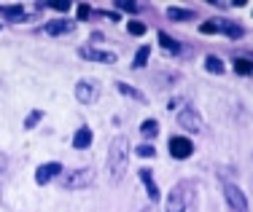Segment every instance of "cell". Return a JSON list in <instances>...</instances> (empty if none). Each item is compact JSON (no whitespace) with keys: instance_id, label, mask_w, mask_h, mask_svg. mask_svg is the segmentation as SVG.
I'll list each match as a JSON object with an SVG mask.
<instances>
[{"instance_id":"cell-1","label":"cell","mask_w":253,"mask_h":212,"mask_svg":"<svg viewBox=\"0 0 253 212\" xmlns=\"http://www.w3.org/2000/svg\"><path fill=\"white\" fill-rule=\"evenodd\" d=\"M129 140L126 137H113L108 145V177L111 183H122L126 175V164H129Z\"/></svg>"},{"instance_id":"cell-2","label":"cell","mask_w":253,"mask_h":212,"mask_svg":"<svg viewBox=\"0 0 253 212\" xmlns=\"http://www.w3.org/2000/svg\"><path fill=\"white\" fill-rule=\"evenodd\" d=\"M97 180V169L94 167H81V169H73L62 177V188H70V191H81V188H89V185Z\"/></svg>"},{"instance_id":"cell-3","label":"cell","mask_w":253,"mask_h":212,"mask_svg":"<svg viewBox=\"0 0 253 212\" xmlns=\"http://www.w3.org/2000/svg\"><path fill=\"white\" fill-rule=\"evenodd\" d=\"M191 202V183H178L175 188L170 191V196H167V212H186Z\"/></svg>"},{"instance_id":"cell-4","label":"cell","mask_w":253,"mask_h":212,"mask_svg":"<svg viewBox=\"0 0 253 212\" xmlns=\"http://www.w3.org/2000/svg\"><path fill=\"white\" fill-rule=\"evenodd\" d=\"M224 196H226V204L232 212H248V196L243 193V188H237L234 183H226Z\"/></svg>"},{"instance_id":"cell-5","label":"cell","mask_w":253,"mask_h":212,"mask_svg":"<svg viewBox=\"0 0 253 212\" xmlns=\"http://www.w3.org/2000/svg\"><path fill=\"white\" fill-rule=\"evenodd\" d=\"M76 100L84 102V105H94L100 100V83L97 81H78L76 83Z\"/></svg>"},{"instance_id":"cell-6","label":"cell","mask_w":253,"mask_h":212,"mask_svg":"<svg viewBox=\"0 0 253 212\" xmlns=\"http://www.w3.org/2000/svg\"><path fill=\"white\" fill-rule=\"evenodd\" d=\"M78 54H81L84 59H92V62H102V65H116V54L113 51H102V48H97V46H81L78 48Z\"/></svg>"},{"instance_id":"cell-7","label":"cell","mask_w":253,"mask_h":212,"mask_svg":"<svg viewBox=\"0 0 253 212\" xmlns=\"http://www.w3.org/2000/svg\"><path fill=\"white\" fill-rule=\"evenodd\" d=\"M194 153V142L189 137H170V156L172 159H189Z\"/></svg>"},{"instance_id":"cell-8","label":"cell","mask_w":253,"mask_h":212,"mask_svg":"<svg viewBox=\"0 0 253 212\" xmlns=\"http://www.w3.org/2000/svg\"><path fill=\"white\" fill-rule=\"evenodd\" d=\"M178 124L183 126L186 132H200L202 129V118L194 107H183V110L178 113Z\"/></svg>"},{"instance_id":"cell-9","label":"cell","mask_w":253,"mask_h":212,"mask_svg":"<svg viewBox=\"0 0 253 212\" xmlns=\"http://www.w3.org/2000/svg\"><path fill=\"white\" fill-rule=\"evenodd\" d=\"M62 172V164L59 161H49V164H41L38 169H35V183L38 185H46V183H51L57 175Z\"/></svg>"},{"instance_id":"cell-10","label":"cell","mask_w":253,"mask_h":212,"mask_svg":"<svg viewBox=\"0 0 253 212\" xmlns=\"http://www.w3.org/2000/svg\"><path fill=\"white\" fill-rule=\"evenodd\" d=\"M46 35L49 38H57V35H65V33H73L76 30V24L70 22V19H51L49 24H46Z\"/></svg>"},{"instance_id":"cell-11","label":"cell","mask_w":253,"mask_h":212,"mask_svg":"<svg viewBox=\"0 0 253 212\" xmlns=\"http://www.w3.org/2000/svg\"><path fill=\"white\" fill-rule=\"evenodd\" d=\"M137 177L143 180V185H146V193H148V199H151V202H159V188H156V183H154V175H151V169H140V172H137Z\"/></svg>"},{"instance_id":"cell-12","label":"cell","mask_w":253,"mask_h":212,"mask_svg":"<svg viewBox=\"0 0 253 212\" xmlns=\"http://www.w3.org/2000/svg\"><path fill=\"white\" fill-rule=\"evenodd\" d=\"M3 16H5V22H11V24H19V22L27 19L22 5H3Z\"/></svg>"},{"instance_id":"cell-13","label":"cell","mask_w":253,"mask_h":212,"mask_svg":"<svg viewBox=\"0 0 253 212\" xmlns=\"http://www.w3.org/2000/svg\"><path fill=\"white\" fill-rule=\"evenodd\" d=\"M92 129H89V126H81V129H76V135H73V145L78 150H84V148H89V145H92Z\"/></svg>"},{"instance_id":"cell-14","label":"cell","mask_w":253,"mask_h":212,"mask_svg":"<svg viewBox=\"0 0 253 212\" xmlns=\"http://www.w3.org/2000/svg\"><path fill=\"white\" fill-rule=\"evenodd\" d=\"M116 89H119V92H122L124 97H132V100H137V102H140V105H146V94H143L140 92V89H135V86H126V83H116Z\"/></svg>"},{"instance_id":"cell-15","label":"cell","mask_w":253,"mask_h":212,"mask_svg":"<svg viewBox=\"0 0 253 212\" xmlns=\"http://www.w3.org/2000/svg\"><path fill=\"white\" fill-rule=\"evenodd\" d=\"M218 33L229 35V38H243V27L234 22H218Z\"/></svg>"},{"instance_id":"cell-16","label":"cell","mask_w":253,"mask_h":212,"mask_svg":"<svg viewBox=\"0 0 253 212\" xmlns=\"http://www.w3.org/2000/svg\"><path fill=\"white\" fill-rule=\"evenodd\" d=\"M148 54H151V46H140L135 54V59H132V70L135 68H146L148 65Z\"/></svg>"},{"instance_id":"cell-17","label":"cell","mask_w":253,"mask_h":212,"mask_svg":"<svg viewBox=\"0 0 253 212\" xmlns=\"http://www.w3.org/2000/svg\"><path fill=\"white\" fill-rule=\"evenodd\" d=\"M205 70H208V72H213V75H224V62H221V59L218 57H208V59H205Z\"/></svg>"},{"instance_id":"cell-18","label":"cell","mask_w":253,"mask_h":212,"mask_svg":"<svg viewBox=\"0 0 253 212\" xmlns=\"http://www.w3.org/2000/svg\"><path fill=\"white\" fill-rule=\"evenodd\" d=\"M159 46L165 48V51H170V54H178L180 51V43H178V40H172L167 33H159Z\"/></svg>"},{"instance_id":"cell-19","label":"cell","mask_w":253,"mask_h":212,"mask_svg":"<svg viewBox=\"0 0 253 212\" xmlns=\"http://www.w3.org/2000/svg\"><path fill=\"white\" fill-rule=\"evenodd\" d=\"M140 132H143V137H156L159 135V124H156L154 118H146L140 124Z\"/></svg>"},{"instance_id":"cell-20","label":"cell","mask_w":253,"mask_h":212,"mask_svg":"<svg viewBox=\"0 0 253 212\" xmlns=\"http://www.w3.org/2000/svg\"><path fill=\"white\" fill-rule=\"evenodd\" d=\"M167 16H170L172 22H186V19H191L194 14H191V11H183V8H175V5H172V8L167 11Z\"/></svg>"},{"instance_id":"cell-21","label":"cell","mask_w":253,"mask_h":212,"mask_svg":"<svg viewBox=\"0 0 253 212\" xmlns=\"http://www.w3.org/2000/svg\"><path fill=\"white\" fill-rule=\"evenodd\" d=\"M234 72H237V75H251L253 72L251 59H234Z\"/></svg>"},{"instance_id":"cell-22","label":"cell","mask_w":253,"mask_h":212,"mask_svg":"<svg viewBox=\"0 0 253 212\" xmlns=\"http://www.w3.org/2000/svg\"><path fill=\"white\" fill-rule=\"evenodd\" d=\"M41 118H43V110H33V113H30V116L25 118V129H35Z\"/></svg>"},{"instance_id":"cell-23","label":"cell","mask_w":253,"mask_h":212,"mask_svg":"<svg viewBox=\"0 0 253 212\" xmlns=\"http://www.w3.org/2000/svg\"><path fill=\"white\" fill-rule=\"evenodd\" d=\"M135 153L140 156V159H154V156H156V148H154V145H137Z\"/></svg>"},{"instance_id":"cell-24","label":"cell","mask_w":253,"mask_h":212,"mask_svg":"<svg viewBox=\"0 0 253 212\" xmlns=\"http://www.w3.org/2000/svg\"><path fill=\"white\" fill-rule=\"evenodd\" d=\"M126 30H129V35H143V33H146V24L137 22V19H132L129 24H126Z\"/></svg>"},{"instance_id":"cell-25","label":"cell","mask_w":253,"mask_h":212,"mask_svg":"<svg viewBox=\"0 0 253 212\" xmlns=\"http://www.w3.org/2000/svg\"><path fill=\"white\" fill-rule=\"evenodd\" d=\"M78 19H84V22L92 19V8H89L86 3H78Z\"/></svg>"},{"instance_id":"cell-26","label":"cell","mask_w":253,"mask_h":212,"mask_svg":"<svg viewBox=\"0 0 253 212\" xmlns=\"http://www.w3.org/2000/svg\"><path fill=\"white\" fill-rule=\"evenodd\" d=\"M200 30H202V33H208V35H213V33H218V22H202Z\"/></svg>"},{"instance_id":"cell-27","label":"cell","mask_w":253,"mask_h":212,"mask_svg":"<svg viewBox=\"0 0 253 212\" xmlns=\"http://www.w3.org/2000/svg\"><path fill=\"white\" fill-rule=\"evenodd\" d=\"M119 8L122 11H129V14H137V3H129V0H119Z\"/></svg>"},{"instance_id":"cell-28","label":"cell","mask_w":253,"mask_h":212,"mask_svg":"<svg viewBox=\"0 0 253 212\" xmlns=\"http://www.w3.org/2000/svg\"><path fill=\"white\" fill-rule=\"evenodd\" d=\"M49 8H54V11H62V14H65V11H70V3H57V0H51V3H49Z\"/></svg>"},{"instance_id":"cell-29","label":"cell","mask_w":253,"mask_h":212,"mask_svg":"<svg viewBox=\"0 0 253 212\" xmlns=\"http://www.w3.org/2000/svg\"><path fill=\"white\" fill-rule=\"evenodd\" d=\"M5 167H8V161H5V156H3V153H0V175H3V172H5Z\"/></svg>"},{"instance_id":"cell-30","label":"cell","mask_w":253,"mask_h":212,"mask_svg":"<svg viewBox=\"0 0 253 212\" xmlns=\"http://www.w3.org/2000/svg\"><path fill=\"white\" fill-rule=\"evenodd\" d=\"M143 212H146V210H143Z\"/></svg>"}]
</instances>
